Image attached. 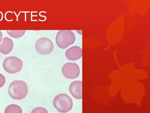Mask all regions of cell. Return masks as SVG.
Here are the masks:
<instances>
[{
    "label": "cell",
    "mask_w": 150,
    "mask_h": 113,
    "mask_svg": "<svg viewBox=\"0 0 150 113\" xmlns=\"http://www.w3.org/2000/svg\"><path fill=\"white\" fill-rule=\"evenodd\" d=\"M28 92V84L23 81L17 80L12 82L8 88V94L12 99L21 100L26 97Z\"/></svg>",
    "instance_id": "6da1fadb"
},
{
    "label": "cell",
    "mask_w": 150,
    "mask_h": 113,
    "mask_svg": "<svg viewBox=\"0 0 150 113\" xmlns=\"http://www.w3.org/2000/svg\"><path fill=\"white\" fill-rule=\"evenodd\" d=\"M53 105L59 112L61 113H67L73 108V100L67 94H60L57 95L54 99Z\"/></svg>",
    "instance_id": "7a4b0ae2"
},
{
    "label": "cell",
    "mask_w": 150,
    "mask_h": 113,
    "mask_svg": "<svg viewBox=\"0 0 150 113\" xmlns=\"http://www.w3.org/2000/svg\"><path fill=\"white\" fill-rule=\"evenodd\" d=\"M75 36L71 30H60L56 36L57 45L61 49H65L75 42Z\"/></svg>",
    "instance_id": "3957f363"
},
{
    "label": "cell",
    "mask_w": 150,
    "mask_h": 113,
    "mask_svg": "<svg viewBox=\"0 0 150 113\" xmlns=\"http://www.w3.org/2000/svg\"><path fill=\"white\" fill-rule=\"evenodd\" d=\"M3 68L8 74H14L19 72L23 67V61L15 56L8 57L3 62Z\"/></svg>",
    "instance_id": "277c9868"
},
{
    "label": "cell",
    "mask_w": 150,
    "mask_h": 113,
    "mask_svg": "<svg viewBox=\"0 0 150 113\" xmlns=\"http://www.w3.org/2000/svg\"><path fill=\"white\" fill-rule=\"evenodd\" d=\"M35 47L36 51L40 54L47 55L52 52L54 45L50 39L42 37L36 41Z\"/></svg>",
    "instance_id": "5b68a950"
},
{
    "label": "cell",
    "mask_w": 150,
    "mask_h": 113,
    "mask_svg": "<svg viewBox=\"0 0 150 113\" xmlns=\"http://www.w3.org/2000/svg\"><path fill=\"white\" fill-rule=\"evenodd\" d=\"M63 76L68 79H74L79 77L80 69L77 64L67 63L64 64L62 69Z\"/></svg>",
    "instance_id": "8992f818"
},
{
    "label": "cell",
    "mask_w": 150,
    "mask_h": 113,
    "mask_svg": "<svg viewBox=\"0 0 150 113\" xmlns=\"http://www.w3.org/2000/svg\"><path fill=\"white\" fill-rule=\"evenodd\" d=\"M82 87L81 81H74L71 83L69 86V91L73 97L78 99H82Z\"/></svg>",
    "instance_id": "52a82bcc"
},
{
    "label": "cell",
    "mask_w": 150,
    "mask_h": 113,
    "mask_svg": "<svg viewBox=\"0 0 150 113\" xmlns=\"http://www.w3.org/2000/svg\"><path fill=\"white\" fill-rule=\"evenodd\" d=\"M82 49L78 46H74L66 51V55L69 60L75 61L80 59L82 56Z\"/></svg>",
    "instance_id": "ba28073f"
},
{
    "label": "cell",
    "mask_w": 150,
    "mask_h": 113,
    "mask_svg": "<svg viewBox=\"0 0 150 113\" xmlns=\"http://www.w3.org/2000/svg\"><path fill=\"white\" fill-rule=\"evenodd\" d=\"M14 43L12 40L8 37H4L0 44V53L5 55L8 54L12 51Z\"/></svg>",
    "instance_id": "9c48e42d"
},
{
    "label": "cell",
    "mask_w": 150,
    "mask_h": 113,
    "mask_svg": "<svg viewBox=\"0 0 150 113\" xmlns=\"http://www.w3.org/2000/svg\"><path fill=\"white\" fill-rule=\"evenodd\" d=\"M23 110L18 105L11 104L7 106L5 108L4 113H22Z\"/></svg>",
    "instance_id": "30bf717a"
},
{
    "label": "cell",
    "mask_w": 150,
    "mask_h": 113,
    "mask_svg": "<svg viewBox=\"0 0 150 113\" xmlns=\"http://www.w3.org/2000/svg\"><path fill=\"white\" fill-rule=\"evenodd\" d=\"M8 34L11 37L18 39L23 36L25 34V30H7Z\"/></svg>",
    "instance_id": "8fae6325"
},
{
    "label": "cell",
    "mask_w": 150,
    "mask_h": 113,
    "mask_svg": "<svg viewBox=\"0 0 150 113\" xmlns=\"http://www.w3.org/2000/svg\"><path fill=\"white\" fill-rule=\"evenodd\" d=\"M31 113H49L46 108L42 107H38L33 109Z\"/></svg>",
    "instance_id": "7c38bea8"
},
{
    "label": "cell",
    "mask_w": 150,
    "mask_h": 113,
    "mask_svg": "<svg viewBox=\"0 0 150 113\" xmlns=\"http://www.w3.org/2000/svg\"><path fill=\"white\" fill-rule=\"evenodd\" d=\"M6 82V78L5 76L2 74H0V88L3 87Z\"/></svg>",
    "instance_id": "4fadbf2b"
},
{
    "label": "cell",
    "mask_w": 150,
    "mask_h": 113,
    "mask_svg": "<svg viewBox=\"0 0 150 113\" xmlns=\"http://www.w3.org/2000/svg\"><path fill=\"white\" fill-rule=\"evenodd\" d=\"M3 34L1 31H0V43L1 42V40L3 39Z\"/></svg>",
    "instance_id": "5bb4252c"
}]
</instances>
